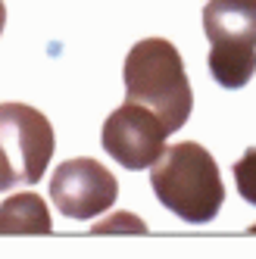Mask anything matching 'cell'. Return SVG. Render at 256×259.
Instances as JSON below:
<instances>
[{"mask_svg":"<svg viewBox=\"0 0 256 259\" xmlns=\"http://www.w3.org/2000/svg\"><path fill=\"white\" fill-rule=\"evenodd\" d=\"M212 78L234 91L256 72V0H209L203 10Z\"/></svg>","mask_w":256,"mask_h":259,"instance_id":"3957f363","label":"cell"},{"mask_svg":"<svg viewBox=\"0 0 256 259\" xmlns=\"http://www.w3.org/2000/svg\"><path fill=\"white\" fill-rule=\"evenodd\" d=\"M253 231H256V225H253Z\"/></svg>","mask_w":256,"mask_h":259,"instance_id":"8fae6325","label":"cell"},{"mask_svg":"<svg viewBox=\"0 0 256 259\" xmlns=\"http://www.w3.org/2000/svg\"><path fill=\"white\" fill-rule=\"evenodd\" d=\"M53 231L50 209L38 194L7 197L0 206V234H47Z\"/></svg>","mask_w":256,"mask_h":259,"instance_id":"52a82bcc","label":"cell"},{"mask_svg":"<svg viewBox=\"0 0 256 259\" xmlns=\"http://www.w3.org/2000/svg\"><path fill=\"white\" fill-rule=\"evenodd\" d=\"M234 184H237V194H241L250 206H256V147L234 162Z\"/></svg>","mask_w":256,"mask_h":259,"instance_id":"ba28073f","label":"cell"},{"mask_svg":"<svg viewBox=\"0 0 256 259\" xmlns=\"http://www.w3.org/2000/svg\"><path fill=\"white\" fill-rule=\"evenodd\" d=\"M169 125L162 122L150 106H141L125 100L116 113H109L100 132L103 150L113 156L122 169H147L159 159V153L166 150Z\"/></svg>","mask_w":256,"mask_h":259,"instance_id":"5b68a950","label":"cell"},{"mask_svg":"<svg viewBox=\"0 0 256 259\" xmlns=\"http://www.w3.org/2000/svg\"><path fill=\"white\" fill-rule=\"evenodd\" d=\"M150 184L162 206L191 225L212 222L225 203V184L212 153L194 141L166 147L153 162Z\"/></svg>","mask_w":256,"mask_h":259,"instance_id":"6da1fadb","label":"cell"},{"mask_svg":"<svg viewBox=\"0 0 256 259\" xmlns=\"http://www.w3.org/2000/svg\"><path fill=\"white\" fill-rule=\"evenodd\" d=\"M119 197V184L103 162L78 156L63 162L50 178V200L66 219H94L106 212Z\"/></svg>","mask_w":256,"mask_h":259,"instance_id":"8992f818","label":"cell"},{"mask_svg":"<svg viewBox=\"0 0 256 259\" xmlns=\"http://www.w3.org/2000/svg\"><path fill=\"white\" fill-rule=\"evenodd\" d=\"M144 231V222H138V219H132V215H119V219H109V222H100V225L94 228L97 234H103V231Z\"/></svg>","mask_w":256,"mask_h":259,"instance_id":"9c48e42d","label":"cell"},{"mask_svg":"<svg viewBox=\"0 0 256 259\" xmlns=\"http://www.w3.org/2000/svg\"><path fill=\"white\" fill-rule=\"evenodd\" d=\"M53 128L28 103H0V191L38 184L53 156Z\"/></svg>","mask_w":256,"mask_h":259,"instance_id":"277c9868","label":"cell"},{"mask_svg":"<svg viewBox=\"0 0 256 259\" xmlns=\"http://www.w3.org/2000/svg\"><path fill=\"white\" fill-rule=\"evenodd\" d=\"M4 25H7V7H4V0H0V34H4Z\"/></svg>","mask_w":256,"mask_h":259,"instance_id":"30bf717a","label":"cell"},{"mask_svg":"<svg viewBox=\"0 0 256 259\" xmlns=\"http://www.w3.org/2000/svg\"><path fill=\"white\" fill-rule=\"evenodd\" d=\"M125 100L150 106L153 113L169 125V132H178L188 122L194 94L185 75L175 44L166 38H144L125 57Z\"/></svg>","mask_w":256,"mask_h":259,"instance_id":"7a4b0ae2","label":"cell"}]
</instances>
